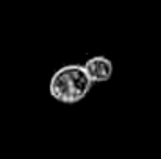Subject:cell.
I'll return each mask as SVG.
<instances>
[{
  "mask_svg": "<svg viewBox=\"0 0 161 159\" xmlns=\"http://www.w3.org/2000/svg\"><path fill=\"white\" fill-rule=\"evenodd\" d=\"M85 69H86V72L89 73V77H91V80L94 83H105V81H108L113 77V70H114L111 59L103 56V55L89 58L85 62Z\"/></svg>",
  "mask_w": 161,
  "mask_h": 159,
  "instance_id": "obj_2",
  "label": "cell"
},
{
  "mask_svg": "<svg viewBox=\"0 0 161 159\" xmlns=\"http://www.w3.org/2000/svg\"><path fill=\"white\" fill-rule=\"evenodd\" d=\"M92 80L85 66L67 64L59 67L50 78L49 94L50 97L64 105H74L81 102L92 87Z\"/></svg>",
  "mask_w": 161,
  "mask_h": 159,
  "instance_id": "obj_1",
  "label": "cell"
}]
</instances>
